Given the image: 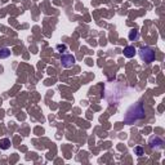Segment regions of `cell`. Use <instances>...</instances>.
<instances>
[{"instance_id":"6da1fadb","label":"cell","mask_w":165,"mask_h":165,"mask_svg":"<svg viewBox=\"0 0 165 165\" xmlns=\"http://www.w3.org/2000/svg\"><path fill=\"white\" fill-rule=\"evenodd\" d=\"M145 107L143 104H142L141 102L139 103H135L134 106H132L128 111H126L125 114V118H124V121L126 124H133L135 121H138V120L143 119L145 118Z\"/></svg>"},{"instance_id":"ba28073f","label":"cell","mask_w":165,"mask_h":165,"mask_svg":"<svg viewBox=\"0 0 165 165\" xmlns=\"http://www.w3.org/2000/svg\"><path fill=\"white\" fill-rule=\"evenodd\" d=\"M10 56V51L8 48H0V59H5Z\"/></svg>"},{"instance_id":"277c9868","label":"cell","mask_w":165,"mask_h":165,"mask_svg":"<svg viewBox=\"0 0 165 165\" xmlns=\"http://www.w3.org/2000/svg\"><path fill=\"white\" fill-rule=\"evenodd\" d=\"M75 62H76V59H75V57L72 56V54H62V57H61V65H62L63 68L72 67V66L75 65Z\"/></svg>"},{"instance_id":"9c48e42d","label":"cell","mask_w":165,"mask_h":165,"mask_svg":"<svg viewBox=\"0 0 165 165\" xmlns=\"http://www.w3.org/2000/svg\"><path fill=\"white\" fill-rule=\"evenodd\" d=\"M134 155H137V156L145 155V148H143V147H141V146L134 147Z\"/></svg>"},{"instance_id":"52a82bcc","label":"cell","mask_w":165,"mask_h":165,"mask_svg":"<svg viewBox=\"0 0 165 165\" xmlns=\"http://www.w3.org/2000/svg\"><path fill=\"white\" fill-rule=\"evenodd\" d=\"M139 37V32L137 30H130L129 31V40L130 41H137Z\"/></svg>"},{"instance_id":"8992f818","label":"cell","mask_w":165,"mask_h":165,"mask_svg":"<svg viewBox=\"0 0 165 165\" xmlns=\"http://www.w3.org/2000/svg\"><path fill=\"white\" fill-rule=\"evenodd\" d=\"M9 147H10V139L9 138L0 139V148H2V150H8Z\"/></svg>"},{"instance_id":"5b68a950","label":"cell","mask_w":165,"mask_h":165,"mask_svg":"<svg viewBox=\"0 0 165 165\" xmlns=\"http://www.w3.org/2000/svg\"><path fill=\"white\" fill-rule=\"evenodd\" d=\"M135 53H137V51H135L134 45H128L124 48V57H126V58H133L135 56Z\"/></svg>"},{"instance_id":"7a4b0ae2","label":"cell","mask_w":165,"mask_h":165,"mask_svg":"<svg viewBox=\"0 0 165 165\" xmlns=\"http://www.w3.org/2000/svg\"><path fill=\"white\" fill-rule=\"evenodd\" d=\"M138 56L143 62L146 63H152L156 59V54L155 51L150 47H142L138 51Z\"/></svg>"},{"instance_id":"3957f363","label":"cell","mask_w":165,"mask_h":165,"mask_svg":"<svg viewBox=\"0 0 165 165\" xmlns=\"http://www.w3.org/2000/svg\"><path fill=\"white\" fill-rule=\"evenodd\" d=\"M148 145H150V147L152 148V150H163L165 142L161 137L152 135V137H150V139H148Z\"/></svg>"},{"instance_id":"30bf717a","label":"cell","mask_w":165,"mask_h":165,"mask_svg":"<svg viewBox=\"0 0 165 165\" xmlns=\"http://www.w3.org/2000/svg\"><path fill=\"white\" fill-rule=\"evenodd\" d=\"M56 49L59 53H63V52H66V49H67V45H66V44H58V45L56 47Z\"/></svg>"}]
</instances>
